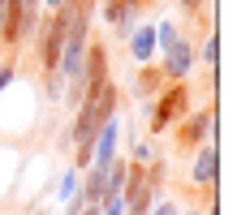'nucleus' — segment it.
Instances as JSON below:
<instances>
[{"mask_svg":"<svg viewBox=\"0 0 250 215\" xmlns=\"http://www.w3.org/2000/svg\"><path fill=\"white\" fill-rule=\"evenodd\" d=\"M65 26H69V9H52L39 18V30H35V60L43 73H56L61 65V48H65Z\"/></svg>","mask_w":250,"mask_h":215,"instance_id":"f257e3e1","label":"nucleus"},{"mask_svg":"<svg viewBox=\"0 0 250 215\" xmlns=\"http://www.w3.org/2000/svg\"><path fill=\"white\" fill-rule=\"evenodd\" d=\"M39 0H9V9H4V26H0V48L4 52H18L22 43L35 39V30H39Z\"/></svg>","mask_w":250,"mask_h":215,"instance_id":"f03ea898","label":"nucleus"},{"mask_svg":"<svg viewBox=\"0 0 250 215\" xmlns=\"http://www.w3.org/2000/svg\"><path fill=\"white\" fill-rule=\"evenodd\" d=\"M186 112H194V99H190V86L186 82H164V91L155 95L151 103V134H164V129H173L177 120L186 117Z\"/></svg>","mask_w":250,"mask_h":215,"instance_id":"7ed1b4c3","label":"nucleus"},{"mask_svg":"<svg viewBox=\"0 0 250 215\" xmlns=\"http://www.w3.org/2000/svg\"><path fill=\"white\" fill-rule=\"evenodd\" d=\"M216 103H207V108H199V112H186V117L173 125L177 134V146L181 151H199L203 142H216Z\"/></svg>","mask_w":250,"mask_h":215,"instance_id":"20e7f679","label":"nucleus"},{"mask_svg":"<svg viewBox=\"0 0 250 215\" xmlns=\"http://www.w3.org/2000/svg\"><path fill=\"white\" fill-rule=\"evenodd\" d=\"M155 69H160L164 82H186V78L194 73V39H186V35H181L173 48L160 56V65H155Z\"/></svg>","mask_w":250,"mask_h":215,"instance_id":"39448f33","label":"nucleus"},{"mask_svg":"<svg viewBox=\"0 0 250 215\" xmlns=\"http://www.w3.org/2000/svg\"><path fill=\"white\" fill-rule=\"evenodd\" d=\"M190 181L203 185V190H216V185H220V146L216 142L199 146V155H194V164H190Z\"/></svg>","mask_w":250,"mask_h":215,"instance_id":"423d86ee","label":"nucleus"},{"mask_svg":"<svg viewBox=\"0 0 250 215\" xmlns=\"http://www.w3.org/2000/svg\"><path fill=\"white\" fill-rule=\"evenodd\" d=\"M138 9L143 4H134V0H108L104 4V22L117 30V39H129L138 30Z\"/></svg>","mask_w":250,"mask_h":215,"instance_id":"0eeeda50","label":"nucleus"},{"mask_svg":"<svg viewBox=\"0 0 250 215\" xmlns=\"http://www.w3.org/2000/svg\"><path fill=\"white\" fill-rule=\"evenodd\" d=\"M160 91H164V78H160V69H155V65H143V69H138V78L129 82V95H134V99H155Z\"/></svg>","mask_w":250,"mask_h":215,"instance_id":"6e6552de","label":"nucleus"},{"mask_svg":"<svg viewBox=\"0 0 250 215\" xmlns=\"http://www.w3.org/2000/svg\"><path fill=\"white\" fill-rule=\"evenodd\" d=\"M134 60L138 65H151V56H155V26H138L134 30Z\"/></svg>","mask_w":250,"mask_h":215,"instance_id":"1a4fd4ad","label":"nucleus"},{"mask_svg":"<svg viewBox=\"0 0 250 215\" xmlns=\"http://www.w3.org/2000/svg\"><path fill=\"white\" fill-rule=\"evenodd\" d=\"M82 190V172H78V168H65V172H61V181H56V198H61V202H69V198H74V194Z\"/></svg>","mask_w":250,"mask_h":215,"instance_id":"9d476101","label":"nucleus"},{"mask_svg":"<svg viewBox=\"0 0 250 215\" xmlns=\"http://www.w3.org/2000/svg\"><path fill=\"white\" fill-rule=\"evenodd\" d=\"M177 39H181L177 22H160V26H155V48H160V52H168V48L177 43Z\"/></svg>","mask_w":250,"mask_h":215,"instance_id":"9b49d317","label":"nucleus"},{"mask_svg":"<svg viewBox=\"0 0 250 215\" xmlns=\"http://www.w3.org/2000/svg\"><path fill=\"white\" fill-rule=\"evenodd\" d=\"M216 60H220V39H216V30H207V39H203V65L216 73Z\"/></svg>","mask_w":250,"mask_h":215,"instance_id":"f8f14e48","label":"nucleus"},{"mask_svg":"<svg viewBox=\"0 0 250 215\" xmlns=\"http://www.w3.org/2000/svg\"><path fill=\"white\" fill-rule=\"evenodd\" d=\"M43 95H48L52 103H61V95H65V78H61V73H43Z\"/></svg>","mask_w":250,"mask_h":215,"instance_id":"ddd939ff","label":"nucleus"},{"mask_svg":"<svg viewBox=\"0 0 250 215\" xmlns=\"http://www.w3.org/2000/svg\"><path fill=\"white\" fill-rule=\"evenodd\" d=\"M147 215H177V202H173V198H155Z\"/></svg>","mask_w":250,"mask_h":215,"instance_id":"4468645a","label":"nucleus"},{"mask_svg":"<svg viewBox=\"0 0 250 215\" xmlns=\"http://www.w3.org/2000/svg\"><path fill=\"white\" fill-rule=\"evenodd\" d=\"M13 78H18V65H13V60H4V65H0V91H9V82H13Z\"/></svg>","mask_w":250,"mask_h":215,"instance_id":"2eb2a0df","label":"nucleus"},{"mask_svg":"<svg viewBox=\"0 0 250 215\" xmlns=\"http://www.w3.org/2000/svg\"><path fill=\"white\" fill-rule=\"evenodd\" d=\"M181 4V13H190V18H199L203 9H207V0H177Z\"/></svg>","mask_w":250,"mask_h":215,"instance_id":"dca6fc26","label":"nucleus"},{"mask_svg":"<svg viewBox=\"0 0 250 215\" xmlns=\"http://www.w3.org/2000/svg\"><path fill=\"white\" fill-rule=\"evenodd\" d=\"M69 4H74V0H48V13L52 9H69Z\"/></svg>","mask_w":250,"mask_h":215,"instance_id":"f3484780","label":"nucleus"},{"mask_svg":"<svg viewBox=\"0 0 250 215\" xmlns=\"http://www.w3.org/2000/svg\"><path fill=\"white\" fill-rule=\"evenodd\" d=\"M177 215H203V211H199V207H190V211H177Z\"/></svg>","mask_w":250,"mask_h":215,"instance_id":"a211bd4d","label":"nucleus"},{"mask_svg":"<svg viewBox=\"0 0 250 215\" xmlns=\"http://www.w3.org/2000/svg\"><path fill=\"white\" fill-rule=\"evenodd\" d=\"M134 4H143V0H134Z\"/></svg>","mask_w":250,"mask_h":215,"instance_id":"6ab92c4d","label":"nucleus"}]
</instances>
